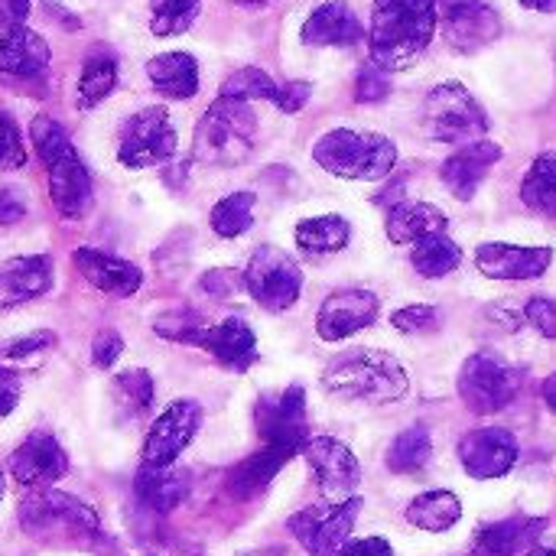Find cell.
I'll list each match as a JSON object with an SVG mask.
<instances>
[{"instance_id":"1","label":"cell","mask_w":556,"mask_h":556,"mask_svg":"<svg viewBox=\"0 0 556 556\" xmlns=\"http://www.w3.org/2000/svg\"><path fill=\"white\" fill-rule=\"evenodd\" d=\"M437 33V0H375L371 62L381 72L414 65Z\"/></svg>"},{"instance_id":"2","label":"cell","mask_w":556,"mask_h":556,"mask_svg":"<svg viewBox=\"0 0 556 556\" xmlns=\"http://www.w3.org/2000/svg\"><path fill=\"white\" fill-rule=\"evenodd\" d=\"M323 384H326V391H332L345 401L394 404L407 394L410 378L394 355L375 352V349H352L326 365Z\"/></svg>"},{"instance_id":"3","label":"cell","mask_w":556,"mask_h":556,"mask_svg":"<svg viewBox=\"0 0 556 556\" xmlns=\"http://www.w3.org/2000/svg\"><path fill=\"white\" fill-rule=\"evenodd\" d=\"M313 160L342 179H384L397 163V147L384 134L339 127L316 140Z\"/></svg>"},{"instance_id":"4","label":"cell","mask_w":556,"mask_h":556,"mask_svg":"<svg viewBox=\"0 0 556 556\" xmlns=\"http://www.w3.org/2000/svg\"><path fill=\"white\" fill-rule=\"evenodd\" d=\"M20 525L29 538L46 544H88L101 531L98 515L85 502L52 489H36L23 498Z\"/></svg>"},{"instance_id":"5","label":"cell","mask_w":556,"mask_h":556,"mask_svg":"<svg viewBox=\"0 0 556 556\" xmlns=\"http://www.w3.org/2000/svg\"><path fill=\"white\" fill-rule=\"evenodd\" d=\"M254 130L257 121L248 101L218 98L195 127L192 156L208 166H235L251 153Z\"/></svg>"},{"instance_id":"6","label":"cell","mask_w":556,"mask_h":556,"mask_svg":"<svg viewBox=\"0 0 556 556\" xmlns=\"http://www.w3.org/2000/svg\"><path fill=\"white\" fill-rule=\"evenodd\" d=\"M424 130L443 143H472L485 137L489 114L466 85L443 81L424 101Z\"/></svg>"},{"instance_id":"7","label":"cell","mask_w":556,"mask_h":556,"mask_svg":"<svg viewBox=\"0 0 556 556\" xmlns=\"http://www.w3.org/2000/svg\"><path fill=\"white\" fill-rule=\"evenodd\" d=\"M244 287L261 303L267 313H287L303 290V270L300 264L280 251V248H257L248 270H244Z\"/></svg>"},{"instance_id":"8","label":"cell","mask_w":556,"mask_h":556,"mask_svg":"<svg viewBox=\"0 0 556 556\" xmlns=\"http://www.w3.org/2000/svg\"><path fill=\"white\" fill-rule=\"evenodd\" d=\"M525 375L492 355H472L459 371V397L472 414H498L505 410L518 391Z\"/></svg>"},{"instance_id":"9","label":"cell","mask_w":556,"mask_h":556,"mask_svg":"<svg viewBox=\"0 0 556 556\" xmlns=\"http://www.w3.org/2000/svg\"><path fill=\"white\" fill-rule=\"evenodd\" d=\"M358 511H362V498H349L329 508H306L290 518V531L309 556H342L352 541Z\"/></svg>"},{"instance_id":"10","label":"cell","mask_w":556,"mask_h":556,"mask_svg":"<svg viewBox=\"0 0 556 556\" xmlns=\"http://www.w3.org/2000/svg\"><path fill=\"white\" fill-rule=\"evenodd\" d=\"M173 153H176V130H173L166 108H143L124 124L117 160L127 169H147V166L166 163Z\"/></svg>"},{"instance_id":"11","label":"cell","mask_w":556,"mask_h":556,"mask_svg":"<svg viewBox=\"0 0 556 556\" xmlns=\"http://www.w3.org/2000/svg\"><path fill=\"white\" fill-rule=\"evenodd\" d=\"M303 456L309 459L319 492L329 505H342V502L355 498L362 469H358L355 453L345 443H339L332 437H309L303 446Z\"/></svg>"},{"instance_id":"12","label":"cell","mask_w":556,"mask_h":556,"mask_svg":"<svg viewBox=\"0 0 556 556\" xmlns=\"http://www.w3.org/2000/svg\"><path fill=\"white\" fill-rule=\"evenodd\" d=\"M257 430H261L267 446H283V450L303 453V446L309 440L306 391L293 384L277 397H261V404H257Z\"/></svg>"},{"instance_id":"13","label":"cell","mask_w":556,"mask_h":556,"mask_svg":"<svg viewBox=\"0 0 556 556\" xmlns=\"http://www.w3.org/2000/svg\"><path fill=\"white\" fill-rule=\"evenodd\" d=\"M202 424V407L195 401H173L150 427L143 443V466H173L192 443Z\"/></svg>"},{"instance_id":"14","label":"cell","mask_w":556,"mask_h":556,"mask_svg":"<svg viewBox=\"0 0 556 556\" xmlns=\"http://www.w3.org/2000/svg\"><path fill=\"white\" fill-rule=\"evenodd\" d=\"M381 313V300L371 290L362 287H349V290H336L332 296H326V303L319 306L316 316V332L323 342H342L362 329H368L371 323H378Z\"/></svg>"},{"instance_id":"15","label":"cell","mask_w":556,"mask_h":556,"mask_svg":"<svg viewBox=\"0 0 556 556\" xmlns=\"http://www.w3.org/2000/svg\"><path fill=\"white\" fill-rule=\"evenodd\" d=\"M10 476L23 489H49L68 472V456L52 433H29L7 463Z\"/></svg>"},{"instance_id":"16","label":"cell","mask_w":556,"mask_h":556,"mask_svg":"<svg viewBox=\"0 0 556 556\" xmlns=\"http://www.w3.org/2000/svg\"><path fill=\"white\" fill-rule=\"evenodd\" d=\"M459 463L472 479H502L518 463V440L502 427L472 430L459 443Z\"/></svg>"},{"instance_id":"17","label":"cell","mask_w":556,"mask_h":556,"mask_svg":"<svg viewBox=\"0 0 556 556\" xmlns=\"http://www.w3.org/2000/svg\"><path fill=\"white\" fill-rule=\"evenodd\" d=\"M443 33L453 49L476 52L502 33V16L482 0H453L443 10Z\"/></svg>"},{"instance_id":"18","label":"cell","mask_w":556,"mask_h":556,"mask_svg":"<svg viewBox=\"0 0 556 556\" xmlns=\"http://www.w3.org/2000/svg\"><path fill=\"white\" fill-rule=\"evenodd\" d=\"M554 261L551 248H518V244H479L476 248V267L492 280H534L547 274Z\"/></svg>"},{"instance_id":"19","label":"cell","mask_w":556,"mask_h":556,"mask_svg":"<svg viewBox=\"0 0 556 556\" xmlns=\"http://www.w3.org/2000/svg\"><path fill=\"white\" fill-rule=\"evenodd\" d=\"M52 280H55V267H52V257L46 254L3 261L0 264V309L39 300L42 293L52 290Z\"/></svg>"},{"instance_id":"20","label":"cell","mask_w":556,"mask_h":556,"mask_svg":"<svg viewBox=\"0 0 556 556\" xmlns=\"http://www.w3.org/2000/svg\"><path fill=\"white\" fill-rule=\"evenodd\" d=\"M75 267L81 270V277L104 296H134L143 283V274L137 264L124 261V257H114V254H104V251H94V248H78L75 251Z\"/></svg>"},{"instance_id":"21","label":"cell","mask_w":556,"mask_h":556,"mask_svg":"<svg viewBox=\"0 0 556 556\" xmlns=\"http://www.w3.org/2000/svg\"><path fill=\"white\" fill-rule=\"evenodd\" d=\"M502 160V147L492 143V140H472L466 143L463 150H456L446 163H443V182L446 189L459 199V202H469L482 179L489 176V169Z\"/></svg>"},{"instance_id":"22","label":"cell","mask_w":556,"mask_h":556,"mask_svg":"<svg viewBox=\"0 0 556 556\" xmlns=\"http://www.w3.org/2000/svg\"><path fill=\"white\" fill-rule=\"evenodd\" d=\"M49 173V199L62 218H81L91 208V176L78 153H65L46 166Z\"/></svg>"},{"instance_id":"23","label":"cell","mask_w":556,"mask_h":556,"mask_svg":"<svg viewBox=\"0 0 556 556\" xmlns=\"http://www.w3.org/2000/svg\"><path fill=\"white\" fill-rule=\"evenodd\" d=\"M199 345L212 352L215 362L228 371H248L257 362V336L241 316H231L218 326H205Z\"/></svg>"},{"instance_id":"24","label":"cell","mask_w":556,"mask_h":556,"mask_svg":"<svg viewBox=\"0 0 556 556\" xmlns=\"http://www.w3.org/2000/svg\"><path fill=\"white\" fill-rule=\"evenodd\" d=\"M49 46L39 33L13 26L0 33V72L13 78H39L49 68Z\"/></svg>"},{"instance_id":"25","label":"cell","mask_w":556,"mask_h":556,"mask_svg":"<svg viewBox=\"0 0 556 556\" xmlns=\"http://www.w3.org/2000/svg\"><path fill=\"white\" fill-rule=\"evenodd\" d=\"M544 518H508L476 531V554L479 556H525L541 538Z\"/></svg>"},{"instance_id":"26","label":"cell","mask_w":556,"mask_h":556,"mask_svg":"<svg viewBox=\"0 0 556 556\" xmlns=\"http://www.w3.org/2000/svg\"><path fill=\"white\" fill-rule=\"evenodd\" d=\"M362 39V23L345 0H329L309 13L303 23L306 46H355Z\"/></svg>"},{"instance_id":"27","label":"cell","mask_w":556,"mask_h":556,"mask_svg":"<svg viewBox=\"0 0 556 556\" xmlns=\"http://www.w3.org/2000/svg\"><path fill=\"white\" fill-rule=\"evenodd\" d=\"M134 492L150 511L169 515L189 498V472L176 466H143L134 479Z\"/></svg>"},{"instance_id":"28","label":"cell","mask_w":556,"mask_h":556,"mask_svg":"<svg viewBox=\"0 0 556 556\" xmlns=\"http://www.w3.org/2000/svg\"><path fill=\"white\" fill-rule=\"evenodd\" d=\"M296 453L293 450H283V446H267L254 456H248L241 466L231 469L228 476V492L235 498H254L257 492H264L270 485V479L293 459Z\"/></svg>"},{"instance_id":"29","label":"cell","mask_w":556,"mask_h":556,"mask_svg":"<svg viewBox=\"0 0 556 556\" xmlns=\"http://www.w3.org/2000/svg\"><path fill=\"white\" fill-rule=\"evenodd\" d=\"M147 75L163 98L186 101L199 91V65L189 52H163L147 62Z\"/></svg>"},{"instance_id":"30","label":"cell","mask_w":556,"mask_h":556,"mask_svg":"<svg viewBox=\"0 0 556 556\" xmlns=\"http://www.w3.org/2000/svg\"><path fill=\"white\" fill-rule=\"evenodd\" d=\"M446 215L430 202H397L388 215V238L394 244H417L427 235H443Z\"/></svg>"},{"instance_id":"31","label":"cell","mask_w":556,"mask_h":556,"mask_svg":"<svg viewBox=\"0 0 556 556\" xmlns=\"http://www.w3.org/2000/svg\"><path fill=\"white\" fill-rule=\"evenodd\" d=\"M463 518V502L440 489V492H424L417 495L410 505H407V521L420 531H430V534H443L450 531L456 521Z\"/></svg>"},{"instance_id":"32","label":"cell","mask_w":556,"mask_h":556,"mask_svg":"<svg viewBox=\"0 0 556 556\" xmlns=\"http://www.w3.org/2000/svg\"><path fill=\"white\" fill-rule=\"evenodd\" d=\"M352 241V225L342 215H319L296 225V244L309 254H332Z\"/></svg>"},{"instance_id":"33","label":"cell","mask_w":556,"mask_h":556,"mask_svg":"<svg viewBox=\"0 0 556 556\" xmlns=\"http://www.w3.org/2000/svg\"><path fill=\"white\" fill-rule=\"evenodd\" d=\"M410 264H414V270L420 277L437 280V277L453 274L463 264V248L446 235H427V238L417 241V248L410 254Z\"/></svg>"},{"instance_id":"34","label":"cell","mask_w":556,"mask_h":556,"mask_svg":"<svg viewBox=\"0 0 556 556\" xmlns=\"http://www.w3.org/2000/svg\"><path fill=\"white\" fill-rule=\"evenodd\" d=\"M521 199L528 208L556 218V153H541L531 163V169L521 182Z\"/></svg>"},{"instance_id":"35","label":"cell","mask_w":556,"mask_h":556,"mask_svg":"<svg viewBox=\"0 0 556 556\" xmlns=\"http://www.w3.org/2000/svg\"><path fill=\"white\" fill-rule=\"evenodd\" d=\"M111 394L121 407V414L127 417H147L150 407H153V397H156V388H153V378L150 371L143 368H127L121 371L114 381H111Z\"/></svg>"},{"instance_id":"36","label":"cell","mask_w":556,"mask_h":556,"mask_svg":"<svg viewBox=\"0 0 556 556\" xmlns=\"http://www.w3.org/2000/svg\"><path fill=\"white\" fill-rule=\"evenodd\" d=\"M117 85V62L104 52H91L81 65L78 75V101L81 108H94L98 101H104Z\"/></svg>"},{"instance_id":"37","label":"cell","mask_w":556,"mask_h":556,"mask_svg":"<svg viewBox=\"0 0 556 556\" xmlns=\"http://www.w3.org/2000/svg\"><path fill=\"white\" fill-rule=\"evenodd\" d=\"M254 192H235L225 195L215 208H212V231L218 238H241L251 225H254Z\"/></svg>"},{"instance_id":"38","label":"cell","mask_w":556,"mask_h":556,"mask_svg":"<svg viewBox=\"0 0 556 556\" xmlns=\"http://www.w3.org/2000/svg\"><path fill=\"white\" fill-rule=\"evenodd\" d=\"M433 453V443H430V433L424 427H410L404 430L394 443H391V453H388V469L391 472H420L427 466Z\"/></svg>"},{"instance_id":"39","label":"cell","mask_w":556,"mask_h":556,"mask_svg":"<svg viewBox=\"0 0 556 556\" xmlns=\"http://www.w3.org/2000/svg\"><path fill=\"white\" fill-rule=\"evenodd\" d=\"M202 0H150V29L153 36H179L199 16Z\"/></svg>"},{"instance_id":"40","label":"cell","mask_w":556,"mask_h":556,"mask_svg":"<svg viewBox=\"0 0 556 556\" xmlns=\"http://www.w3.org/2000/svg\"><path fill=\"white\" fill-rule=\"evenodd\" d=\"M280 85L261 72V68H238L235 75L225 78L222 85V98H235V101H277Z\"/></svg>"},{"instance_id":"41","label":"cell","mask_w":556,"mask_h":556,"mask_svg":"<svg viewBox=\"0 0 556 556\" xmlns=\"http://www.w3.org/2000/svg\"><path fill=\"white\" fill-rule=\"evenodd\" d=\"M29 140H33V147H36V153H39V160H42L46 166L55 163L59 156H65V153L75 150L72 140H68V134H65V127H62L59 121H52L49 114H39V117L29 124Z\"/></svg>"},{"instance_id":"42","label":"cell","mask_w":556,"mask_h":556,"mask_svg":"<svg viewBox=\"0 0 556 556\" xmlns=\"http://www.w3.org/2000/svg\"><path fill=\"white\" fill-rule=\"evenodd\" d=\"M153 329L163 336V339H169V342H186V345H199V339H202V332H205V326H202V319L195 316V313H182V309H176V313H166V316H160V319H153Z\"/></svg>"},{"instance_id":"43","label":"cell","mask_w":556,"mask_h":556,"mask_svg":"<svg viewBox=\"0 0 556 556\" xmlns=\"http://www.w3.org/2000/svg\"><path fill=\"white\" fill-rule=\"evenodd\" d=\"M391 326L404 336H424L440 329V309L437 306H407L391 313Z\"/></svg>"},{"instance_id":"44","label":"cell","mask_w":556,"mask_h":556,"mask_svg":"<svg viewBox=\"0 0 556 556\" xmlns=\"http://www.w3.org/2000/svg\"><path fill=\"white\" fill-rule=\"evenodd\" d=\"M26 163V143L16 121L0 111V169H20Z\"/></svg>"},{"instance_id":"45","label":"cell","mask_w":556,"mask_h":556,"mask_svg":"<svg viewBox=\"0 0 556 556\" xmlns=\"http://www.w3.org/2000/svg\"><path fill=\"white\" fill-rule=\"evenodd\" d=\"M121 352H124V339L114 329H101L91 342V362L98 368H111L121 358Z\"/></svg>"},{"instance_id":"46","label":"cell","mask_w":556,"mask_h":556,"mask_svg":"<svg viewBox=\"0 0 556 556\" xmlns=\"http://www.w3.org/2000/svg\"><path fill=\"white\" fill-rule=\"evenodd\" d=\"M528 319L544 339H556V303L547 296H534L528 303Z\"/></svg>"},{"instance_id":"47","label":"cell","mask_w":556,"mask_h":556,"mask_svg":"<svg viewBox=\"0 0 556 556\" xmlns=\"http://www.w3.org/2000/svg\"><path fill=\"white\" fill-rule=\"evenodd\" d=\"M49 345H55V332L39 329V332L23 336V339H16L13 345H7V349H3V358L16 362V358H26V355H33V352H46Z\"/></svg>"},{"instance_id":"48","label":"cell","mask_w":556,"mask_h":556,"mask_svg":"<svg viewBox=\"0 0 556 556\" xmlns=\"http://www.w3.org/2000/svg\"><path fill=\"white\" fill-rule=\"evenodd\" d=\"M388 91H391V81L381 75V68H365L362 75H358V91H355V98L358 101H384L388 98Z\"/></svg>"},{"instance_id":"49","label":"cell","mask_w":556,"mask_h":556,"mask_svg":"<svg viewBox=\"0 0 556 556\" xmlns=\"http://www.w3.org/2000/svg\"><path fill=\"white\" fill-rule=\"evenodd\" d=\"M309 94H313V85H309V81H287V85H280L274 104H277L280 111H287V114H296V111L309 101Z\"/></svg>"},{"instance_id":"50","label":"cell","mask_w":556,"mask_h":556,"mask_svg":"<svg viewBox=\"0 0 556 556\" xmlns=\"http://www.w3.org/2000/svg\"><path fill=\"white\" fill-rule=\"evenodd\" d=\"M20 384H23V381H20V375L0 365V420H3V417H10V414H13V407L20 404Z\"/></svg>"},{"instance_id":"51","label":"cell","mask_w":556,"mask_h":556,"mask_svg":"<svg viewBox=\"0 0 556 556\" xmlns=\"http://www.w3.org/2000/svg\"><path fill=\"white\" fill-rule=\"evenodd\" d=\"M29 16V0H0V29L26 26Z\"/></svg>"},{"instance_id":"52","label":"cell","mask_w":556,"mask_h":556,"mask_svg":"<svg viewBox=\"0 0 556 556\" xmlns=\"http://www.w3.org/2000/svg\"><path fill=\"white\" fill-rule=\"evenodd\" d=\"M26 215V202L13 189H0V225H13Z\"/></svg>"},{"instance_id":"53","label":"cell","mask_w":556,"mask_h":556,"mask_svg":"<svg viewBox=\"0 0 556 556\" xmlns=\"http://www.w3.org/2000/svg\"><path fill=\"white\" fill-rule=\"evenodd\" d=\"M342 556H394V551L384 538H365V541H349Z\"/></svg>"},{"instance_id":"54","label":"cell","mask_w":556,"mask_h":556,"mask_svg":"<svg viewBox=\"0 0 556 556\" xmlns=\"http://www.w3.org/2000/svg\"><path fill=\"white\" fill-rule=\"evenodd\" d=\"M541 394H544L547 407H551V410L556 414V375H551V378L544 381V391H541Z\"/></svg>"},{"instance_id":"55","label":"cell","mask_w":556,"mask_h":556,"mask_svg":"<svg viewBox=\"0 0 556 556\" xmlns=\"http://www.w3.org/2000/svg\"><path fill=\"white\" fill-rule=\"evenodd\" d=\"M528 10H541V13H556V0H521Z\"/></svg>"},{"instance_id":"56","label":"cell","mask_w":556,"mask_h":556,"mask_svg":"<svg viewBox=\"0 0 556 556\" xmlns=\"http://www.w3.org/2000/svg\"><path fill=\"white\" fill-rule=\"evenodd\" d=\"M525 556H556V551H551V547H531Z\"/></svg>"},{"instance_id":"57","label":"cell","mask_w":556,"mask_h":556,"mask_svg":"<svg viewBox=\"0 0 556 556\" xmlns=\"http://www.w3.org/2000/svg\"><path fill=\"white\" fill-rule=\"evenodd\" d=\"M231 3H241V7H264V3H270V0H231Z\"/></svg>"},{"instance_id":"58","label":"cell","mask_w":556,"mask_h":556,"mask_svg":"<svg viewBox=\"0 0 556 556\" xmlns=\"http://www.w3.org/2000/svg\"><path fill=\"white\" fill-rule=\"evenodd\" d=\"M0 498H3V469H0Z\"/></svg>"}]
</instances>
